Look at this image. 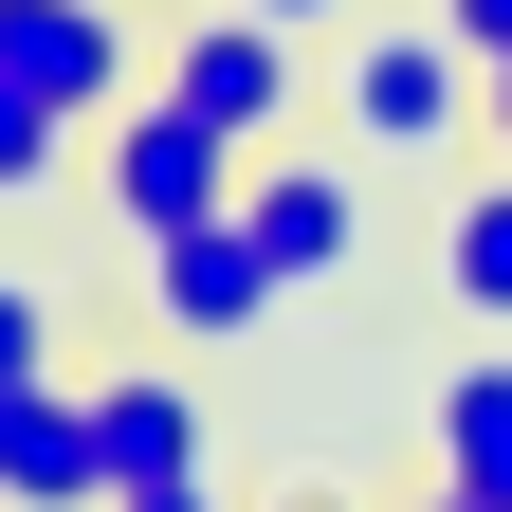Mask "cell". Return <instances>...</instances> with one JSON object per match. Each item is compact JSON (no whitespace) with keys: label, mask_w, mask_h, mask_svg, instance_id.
<instances>
[{"label":"cell","mask_w":512,"mask_h":512,"mask_svg":"<svg viewBox=\"0 0 512 512\" xmlns=\"http://www.w3.org/2000/svg\"><path fill=\"white\" fill-rule=\"evenodd\" d=\"M439 512H476V494H439Z\"/></svg>","instance_id":"18"},{"label":"cell","mask_w":512,"mask_h":512,"mask_svg":"<svg viewBox=\"0 0 512 512\" xmlns=\"http://www.w3.org/2000/svg\"><path fill=\"white\" fill-rule=\"evenodd\" d=\"M256 19H293V37H311V19H348V0H256Z\"/></svg>","instance_id":"16"},{"label":"cell","mask_w":512,"mask_h":512,"mask_svg":"<svg viewBox=\"0 0 512 512\" xmlns=\"http://www.w3.org/2000/svg\"><path fill=\"white\" fill-rule=\"evenodd\" d=\"M165 92L202 110V128H238V147H275V128H293V19L202 0V19H183V55H165Z\"/></svg>","instance_id":"4"},{"label":"cell","mask_w":512,"mask_h":512,"mask_svg":"<svg viewBox=\"0 0 512 512\" xmlns=\"http://www.w3.org/2000/svg\"><path fill=\"white\" fill-rule=\"evenodd\" d=\"M476 128H494V147H512V55H494V74H476Z\"/></svg>","instance_id":"15"},{"label":"cell","mask_w":512,"mask_h":512,"mask_svg":"<svg viewBox=\"0 0 512 512\" xmlns=\"http://www.w3.org/2000/svg\"><path fill=\"white\" fill-rule=\"evenodd\" d=\"M92 458H110V494H147V476H202V403H183L165 366H110V384H92Z\"/></svg>","instance_id":"8"},{"label":"cell","mask_w":512,"mask_h":512,"mask_svg":"<svg viewBox=\"0 0 512 512\" xmlns=\"http://www.w3.org/2000/svg\"><path fill=\"white\" fill-rule=\"evenodd\" d=\"M439 494L512 512V366H458V384H439Z\"/></svg>","instance_id":"9"},{"label":"cell","mask_w":512,"mask_h":512,"mask_svg":"<svg viewBox=\"0 0 512 512\" xmlns=\"http://www.w3.org/2000/svg\"><path fill=\"white\" fill-rule=\"evenodd\" d=\"M439 19H458V55H476V74L512 55V0H439Z\"/></svg>","instance_id":"13"},{"label":"cell","mask_w":512,"mask_h":512,"mask_svg":"<svg viewBox=\"0 0 512 512\" xmlns=\"http://www.w3.org/2000/svg\"><path fill=\"white\" fill-rule=\"evenodd\" d=\"M0 512H110V458H92V384H0Z\"/></svg>","instance_id":"5"},{"label":"cell","mask_w":512,"mask_h":512,"mask_svg":"<svg viewBox=\"0 0 512 512\" xmlns=\"http://www.w3.org/2000/svg\"><path fill=\"white\" fill-rule=\"evenodd\" d=\"M293 512H330V494H293Z\"/></svg>","instance_id":"17"},{"label":"cell","mask_w":512,"mask_h":512,"mask_svg":"<svg viewBox=\"0 0 512 512\" xmlns=\"http://www.w3.org/2000/svg\"><path fill=\"white\" fill-rule=\"evenodd\" d=\"M92 183H110V220L128 238H183V220H220L238 202V128H202L183 92H128L92 128Z\"/></svg>","instance_id":"1"},{"label":"cell","mask_w":512,"mask_h":512,"mask_svg":"<svg viewBox=\"0 0 512 512\" xmlns=\"http://www.w3.org/2000/svg\"><path fill=\"white\" fill-rule=\"evenodd\" d=\"M238 220H256V256H275L293 293H330V275H348V238H366V202H348V165H311V147H275V165H238Z\"/></svg>","instance_id":"7"},{"label":"cell","mask_w":512,"mask_h":512,"mask_svg":"<svg viewBox=\"0 0 512 512\" xmlns=\"http://www.w3.org/2000/svg\"><path fill=\"white\" fill-rule=\"evenodd\" d=\"M0 74L55 92L74 128H110L128 110V19H110V0H0Z\"/></svg>","instance_id":"6"},{"label":"cell","mask_w":512,"mask_h":512,"mask_svg":"<svg viewBox=\"0 0 512 512\" xmlns=\"http://www.w3.org/2000/svg\"><path fill=\"white\" fill-rule=\"evenodd\" d=\"M439 293H458L476 330H512V183H476V202L439 220Z\"/></svg>","instance_id":"10"},{"label":"cell","mask_w":512,"mask_h":512,"mask_svg":"<svg viewBox=\"0 0 512 512\" xmlns=\"http://www.w3.org/2000/svg\"><path fill=\"white\" fill-rule=\"evenodd\" d=\"M37 366H55V293H37V275H0V384H37Z\"/></svg>","instance_id":"12"},{"label":"cell","mask_w":512,"mask_h":512,"mask_svg":"<svg viewBox=\"0 0 512 512\" xmlns=\"http://www.w3.org/2000/svg\"><path fill=\"white\" fill-rule=\"evenodd\" d=\"M275 256H256V220L220 202V220H183V238H147V311H165V330L183 348H238V330H275Z\"/></svg>","instance_id":"3"},{"label":"cell","mask_w":512,"mask_h":512,"mask_svg":"<svg viewBox=\"0 0 512 512\" xmlns=\"http://www.w3.org/2000/svg\"><path fill=\"white\" fill-rule=\"evenodd\" d=\"M330 110H348V147H458V128H476V55H458V19H366L348 74H330Z\"/></svg>","instance_id":"2"},{"label":"cell","mask_w":512,"mask_h":512,"mask_svg":"<svg viewBox=\"0 0 512 512\" xmlns=\"http://www.w3.org/2000/svg\"><path fill=\"white\" fill-rule=\"evenodd\" d=\"M55 165H74V110H55V92H19V74H0V202H37V183Z\"/></svg>","instance_id":"11"},{"label":"cell","mask_w":512,"mask_h":512,"mask_svg":"<svg viewBox=\"0 0 512 512\" xmlns=\"http://www.w3.org/2000/svg\"><path fill=\"white\" fill-rule=\"evenodd\" d=\"M110 512H220V476H147V494H110Z\"/></svg>","instance_id":"14"}]
</instances>
